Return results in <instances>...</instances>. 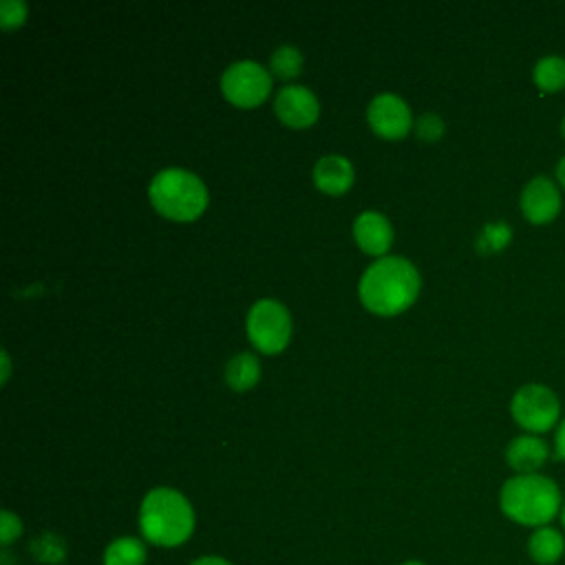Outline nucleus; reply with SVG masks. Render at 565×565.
<instances>
[{
	"mask_svg": "<svg viewBox=\"0 0 565 565\" xmlns=\"http://www.w3.org/2000/svg\"><path fill=\"white\" fill-rule=\"evenodd\" d=\"M556 183L561 190H565V154L556 163Z\"/></svg>",
	"mask_w": 565,
	"mask_h": 565,
	"instance_id": "obj_26",
	"label": "nucleus"
},
{
	"mask_svg": "<svg viewBox=\"0 0 565 565\" xmlns=\"http://www.w3.org/2000/svg\"><path fill=\"white\" fill-rule=\"evenodd\" d=\"M415 132L422 141H437L444 135V121L441 117L426 113L415 121Z\"/></svg>",
	"mask_w": 565,
	"mask_h": 565,
	"instance_id": "obj_23",
	"label": "nucleus"
},
{
	"mask_svg": "<svg viewBox=\"0 0 565 565\" xmlns=\"http://www.w3.org/2000/svg\"><path fill=\"white\" fill-rule=\"evenodd\" d=\"M532 79L536 88L543 93H558L565 88V57L563 55H543L534 68H532Z\"/></svg>",
	"mask_w": 565,
	"mask_h": 565,
	"instance_id": "obj_17",
	"label": "nucleus"
},
{
	"mask_svg": "<svg viewBox=\"0 0 565 565\" xmlns=\"http://www.w3.org/2000/svg\"><path fill=\"white\" fill-rule=\"evenodd\" d=\"M221 90L232 106L256 108L269 97L271 77L258 62L243 60L223 71Z\"/></svg>",
	"mask_w": 565,
	"mask_h": 565,
	"instance_id": "obj_7",
	"label": "nucleus"
},
{
	"mask_svg": "<svg viewBox=\"0 0 565 565\" xmlns=\"http://www.w3.org/2000/svg\"><path fill=\"white\" fill-rule=\"evenodd\" d=\"M558 521H561V530L565 532V501H563V508H561V514H558Z\"/></svg>",
	"mask_w": 565,
	"mask_h": 565,
	"instance_id": "obj_28",
	"label": "nucleus"
},
{
	"mask_svg": "<svg viewBox=\"0 0 565 565\" xmlns=\"http://www.w3.org/2000/svg\"><path fill=\"white\" fill-rule=\"evenodd\" d=\"M148 543L141 536H115L102 554V565H146Z\"/></svg>",
	"mask_w": 565,
	"mask_h": 565,
	"instance_id": "obj_15",
	"label": "nucleus"
},
{
	"mask_svg": "<svg viewBox=\"0 0 565 565\" xmlns=\"http://www.w3.org/2000/svg\"><path fill=\"white\" fill-rule=\"evenodd\" d=\"M22 532H24L22 519L11 510H2L0 512V545L7 550L22 536Z\"/></svg>",
	"mask_w": 565,
	"mask_h": 565,
	"instance_id": "obj_20",
	"label": "nucleus"
},
{
	"mask_svg": "<svg viewBox=\"0 0 565 565\" xmlns=\"http://www.w3.org/2000/svg\"><path fill=\"white\" fill-rule=\"evenodd\" d=\"M274 110L285 126L309 128L320 115V104L307 86H285L274 99Z\"/></svg>",
	"mask_w": 565,
	"mask_h": 565,
	"instance_id": "obj_10",
	"label": "nucleus"
},
{
	"mask_svg": "<svg viewBox=\"0 0 565 565\" xmlns=\"http://www.w3.org/2000/svg\"><path fill=\"white\" fill-rule=\"evenodd\" d=\"M512 419L530 435H541L558 424L561 402L556 393L539 382L523 384L510 399Z\"/></svg>",
	"mask_w": 565,
	"mask_h": 565,
	"instance_id": "obj_6",
	"label": "nucleus"
},
{
	"mask_svg": "<svg viewBox=\"0 0 565 565\" xmlns=\"http://www.w3.org/2000/svg\"><path fill=\"white\" fill-rule=\"evenodd\" d=\"M419 274L402 256L375 260L360 278V300L377 316H397L408 309L419 294Z\"/></svg>",
	"mask_w": 565,
	"mask_h": 565,
	"instance_id": "obj_2",
	"label": "nucleus"
},
{
	"mask_svg": "<svg viewBox=\"0 0 565 565\" xmlns=\"http://www.w3.org/2000/svg\"><path fill=\"white\" fill-rule=\"evenodd\" d=\"M561 135H563V139H565V117L561 119Z\"/></svg>",
	"mask_w": 565,
	"mask_h": 565,
	"instance_id": "obj_30",
	"label": "nucleus"
},
{
	"mask_svg": "<svg viewBox=\"0 0 565 565\" xmlns=\"http://www.w3.org/2000/svg\"><path fill=\"white\" fill-rule=\"evenodd\" d=\"M190 565H234V563H230L225 556H218V554H201Z\"/></svg>",
	"mask_w": 565,
	"mask_h": 565,
	"instance_id": "obj_24",
	"label": "nucleus"
},
{
	"mask_svg": "<svg viewBox=\"0 0 565 565\" xmlns=\"http://www.w3.org/2000/svg\"><path fill=\"white\" fill-rule=\"evenodd\" d=\"M137 525L146 543L163 550H174L192 539L196 527V514L183 492L159 486L143 494Z\"/></svg>",
	"mask_w": 565,
	"mask_h": 565,
	"instance_id": "obj_1",
	"label": "nucleus"
},
{
	"mask_svg": "<svg viewBox=\"0 0 565 565\" xmlns=\"http://www.w3.org/2000/svg\"><path fill=\"white\" fill-rule=\"evenodd\" d=\"M510 238H512V230L508 223H488L481 230L477 247L483 252H499L510 243Z\"/></svg>",
	"mask_w": 565,
	"mask_h": 565,
	"instance_id": "obj_19",
	"label": "nucleus"
},
{
	"mask_svg": "<svg viewBox=\"0 0 565 565\" xmlns=\"http://www.w3.org/2000/svg\"><path fill=\"white\" fill-rule=\"evenodd\" d=\"M563 494L554 479L532 472L510 477L499 492V508L505 519L521 527L552 525L563 508Z\"/></svg>",
	"mask_w": 565,
	"mask_h": 565,
	"instance_id": "obj_3",
	"label": "nucleus"
},
{
	"mask_svg": "<svg viewBox=\"0 0 565 565\" xmlns=\"http://www.w3.org/2000/svg\"><path fill=\"white\" fill-rule=\"evenodd\" d=\"M554 450H556V457L565 461V419L558 422V428L554 435Z\"/></svg>",
	"mask_w": 565,
	"mask_h": 565,
	"instance_id": "obj_25",
	"label": "nucleus"
},
{
	"mask_svg": "<svg viewBox=\"0 0 565 565\" xmlns=\"http://www.w3.org/2000/svg\"><path fill=\"white\" fill-rule=\"evenodd\" d=\"M2 362H4V371H2V382H7V377H9V355H7V351H2Z\"/></svg>",
	"mask_w": 565,
	"mask_h": 565,
	"instance_id": "obj_27",
	"label": "nucleus"
},
{
	"mask_svg": "<svg viewBox=\"0 0 565 565\" xmlns=\"http://www.w3.org/2000/svg\"><path fill=\"white\" fill-rule=\"evenodd\" d=\"M399 565H426L424 561H417V558H411V561H404V563H399Z\"/></svg>",
	"mask_w": 565,
	"mask_h": 565,
	"instance_id": "obj_29",
	"label": "nucleus"
},
{
	"mask_svg": "<svg viewBox=\"0 0 565 565\" xmlns=\"http://www.w3.org/2000/svg\"><path fill=\"white\" fill-rule=\"evenodd\" d=\"M55 547H64L62 539L55 536V534H42L35 543H33V550L38 554V558L46 561V563H57L64 558V550H55Z\"/></svg>",
	"mask_w": 565,
	"mask_h": 565,
	"instance_id": "obj_22",
	"label": "nucleus"
},
{
	"mask_svg": "<svg viewBox=\"0 0 565 565\" xmlns=\"http://www.w3.org/2000/svg\"><path fill=\"white\" fill-rule=\"evenodd\" d=\"M519 203H521L523 216L530 223H534V225L550 223L558 216L561 205H563L561 188L554 179H550L545 174H536L523 185Z\"/></svg>",
	"mask_w": 565,
	"mask_h": 565,
	"instance_id": "obj_9",
	"label": "nucleus"
},
{
	"mask_svg": "<svg viewBox=\"0 0 565 565\" xmlns=\"http://www.w3.org/2000/svg\"><path fill=\"white\" fill-rule=\"evenodd\" d=\"M525 550L534 565H556L565 556V532L554 523L536 527L530 532Z\"/></svg>",
	"mask_w": 565,
	"mask_h": 565,
	"instance_id": "obj_14",
	"label": "nucleus"
},
{
	"mask_svg": "<svg viewBox=\"0 0 565 565\" xmlns=\"http://www.w3.org/2000/svg\"><path fill=\"white\" fill-rule=\"evenodd\" d=\"M245 329H247L249 342L260 353L274 355V353H280L289 344L291 318L282 302L263 298L249 307Z\"/></svg>",
	"mask_w": 565,
	"mask_h": 565,
	"instance_id": "obj_5",
	"label": "nucleus"
},
{
	"mask_svg": "<svg viewBox=\"0 0 565 565\" xmlns=\"http://www.w3.org/2000/svg\"><path fill=\"white\" fill-rule=\"evenodd\" d=\"M366 121L377 137L388 141L406 137L413 128V115L408 104L393 93H382L371 99L366 108Z\"/></svg>",
	"mask_w": 565,
	"mask_h": 565,
	"instance_id": "obj_8",
	"label": "nucleus"
},
{
	"mask_svg": "<svg viewBox=\"0 0 565 565\" xmlns=\"http://www.w3.org/2000/svg\"><path fill=\"white\" fill-rule=\"evenodd\" d=\"M148 196L161 216L179 223L199 218L207 207V190L203 181L183 168H166L157 172L150 181Z\"/></svg>",
	"mask_w": 565,
	"mask_h": 565,
	"instance_id": "obj_4",
	"label": "nucleus"
},
{
	"mask_svg": "<svg viewBox=\"0 0 565 565\" xmlns=\"http://www.w3.org/2000/svg\"><path fill=\"white\" fill-rule=\"evenodd\" d=\"M353 179L355 170L351 161L342 154H327L313 166V183L320 192L329 196L344 194L353 185Z\"/></svg>",
	"mask_w": 565,
	"mask_h": 565,
	"instance_id": "obj_13",
	"label": "nucleus"
},
{
	"mask_svg": "<svg viewBox=\"0 0 565 565\" xmlns=\"http://www.w3.org/2000/svg\"><path fill=\"white\" fill-rule=\"evenodd\" d=\"M26 20V4L20 0H4L0 4V26L4 31L22 26Z\"/></svg>",
	"mask_w": 565,
	"mask_h": 565,
	"instance_id": "obj_21",
	"label": "nucleus"
},
{
	"mask_svg": "<svg viewBox=\"0 0 565 565\" xmlns=\"http://www.w3.org/2000/svg\"><path fill=\"white\" fill-rule=\"evenodd\" d=\"M269 66H271V73L280 79H291L300 73L302 68V53L296 49V46H289V44H282L278 46L274 53H271V60H269Z\"/></svg>",
	"mask_w": 565,
	"mask_h": 565,
	"instance_id": "obj_18",
	"label": "nucleus"
},
{
	"mask_svg": "<svg viewBox=\"0 0 565 565\" xmlns=\"http://www.w3.org/2000/svg\"><path fill=\"white\" fill-rule=\"evenodd\" d=\"M550 459V446L539 435H519L505 446V461L516 475L539 472Z\"/></svg>",
	"mask_w": 565,
	"mask_h": 565,
	"instance_id": "obj_12",
	"label": "nucleus"
},
{
	"mask_svg": "<svg viewBox=\"0 0 565 565\" xmlns=\"http://www.w3.org/2000/svg\"><path fill=\"white\" fill-rule=\"evenodd\" d=\"M260 377V364L258 358L252 353H236L227 364H225V384L232 391H249L256 386Z\"/></svg>",
	"mask_w": 565,
	"mask_h": 565,
	"instance_id": "obj_16",
	"label": "nucleus"
},
{
	"mask_svg": "<svg viewBox=\"0 0 565 565\" xmlns=\"http://www.w3.org/2000/svg\"><path fill=\"white\" fill-rule=\"evenodd\" d=\"M353 238L364 254L384 258L393 243V227L384 214L366 210L353 221Z\"/></svg>",
	"mask_w": 565,
	"mask_h": 565,
	"instance_id": "obj_11",
	"label": "nucleus"
}]
</instances>
